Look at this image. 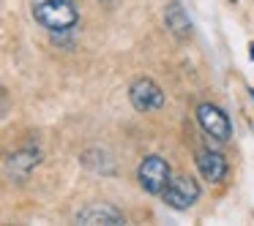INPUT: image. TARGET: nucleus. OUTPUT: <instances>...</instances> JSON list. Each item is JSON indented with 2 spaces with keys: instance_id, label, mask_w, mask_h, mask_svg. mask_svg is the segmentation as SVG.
<instances>
[{
  "instance_id": "4",
  "label": "nucleus",
  "mask_w": 254,
  "mask_h": 226,
  "mask_svg": "<svg viewBox=\"0 0 254 226\" xmlns=\"http://www.w3.org/2000/svg\"><path fill=\"white\" fill-rule=\"evenodd\" d=\"M199 193H202V188H199V182L191 175H178V177H172V182L161 193V199L172 210H189L199 202Z\"/></svg>"
},
{
  "instance_id": "2",
  "label": "nucleus",
  "mask_w": 254,
  "mask_h": 226,
  "mask_svg": "<svg viewBox=\"0 0 254 226\" xmlns=\"http://www.w3.org/2000/svg\"><path fill=\"white\" fill-rule=\"evenodd\" d=\"M137 180L145 193L161 196L167 191V185L172 182V169L161 155H145L137 166Z\"/></svg>"
},
{
  "instance_id": "3",
  "label": "nucleus",
  "mask_w": 254,
  "mask_h": 226,
  "mask_svg": "<svg viewBox=\"0 0 254 226\" xmlns=\"http://www.w3.org/2000/svg\"><path fill=\"white\" fill-rule=\"evenodd\" d=\"M194 115H197L199 128H202L210 139H216V142H230L232 139V123H230V117H227V112L221 109V106L210 104V101H202V104H197Z\"/></svg>"
},
{
  "instance_id": "5",
  "label": "nucleus",
  "mask_w": 254,
  "mask_h": 226,
  "mask_svg": "<svg viewBox=\"0 0 254 226\" xmlns=\"http://www.w3.org/2000/svg\"><path fill=\"white\" fill-rule=\"evenodd\" d=\"M128 101H131V106L137 112H156L164 106V90L150 77H139L128 88Z\"/></svg>"
},
{
  "instance_id": "8",
  "label": "nucleus",
  "mask_w": 254,
  "mask_h": 226,
  "mask_svg": "<svg viewBox=\"0 0 254 226\" xmlns=\"http://www.w3.org/2000/svg\"><path fill=\"white\" fill-rule=\"evenodd\" d=\"M74 221L77 224H88V226H96V224H107V226H121L126 224V218H123L121 210H115L112 204H88L85 210H79L77 215H74Z\"/></svg>"
},
{
  "instance_id": "1",
  "label": "nucleus",
  "mask_w": 254,
  "mask_h": 226,
  "mask_svg": "<svg viewBox=\"0 0 254 226\" xmlns=\"http://www.w3.org/2000/svg\"><path fill=\"white\" fill-rule=\"evenodd\" d=\"M33 19L50 33H71L79 22L74 0H41L33 6Z\"/></svg>"
},
{
  "instance_id": "7",
  "label": "nucleus",
  "mask_w": 254,
  "mask_h": 226,
  "mask_svg": "<svg viewBox=\"0 0 254 226\" xmlns=\"http://www.w3.org/2000/svg\"><path fill=\"white\" fill-rule=\"evenodd\" d=\"M39 164H41V150L36 144H25L6 158V175L11 180H25Z\"/></svg>"
},
{
  "instance_id": "11",
  "label": "nucleus",
  "mask_w": 254,
  "mask_h": 226,
  "mask_svg": "<svg viewBox=\"0 0 254 226\" xmlns=\"http://www.w3.org/2000/svg\"><path fill=\"white\" fill-rule=\"evenodd\" d=\"M249 95H252V98H254V88H249Z\"/></svg>"
},
{
  "instance_id": "10",
  "label": "nucleus",
  "mask_w": 254,
  "mask_h": 226,
  "mask_svg": "<svg viewBox=\"0 0 254 226\" xmlns=\"http://www.w3.org/2000/svg\"><path fill=\"white\" fill-rule=\"evenodd\" d=\"M249 57H252V60H254V44H252V49H249Z\"/></svg>"
},
{
  "instance_id": "13",
  "label": "nucleus",
  "mask_w": 254,
  "mask_h": 226,
  "mask_svg": "<svg viewBox=\"0 0 254 226\" xmlns=\"http://www.w3.org/2000/svg\"><path fill=\"white\" fill-rule=\"evenodd\" d=\"M230 3H238V0H230Z\"/></svg>"
},
{
  "instance_id": "9",
  "label": "nucleus",
  "mask_w": 254,
  "mask_h": 226,
  "mask_svg": "<svg viewBox=\"0 0 254 226\" xmlns=\"http://www.w3.org/2000/svg\"><path fill=\"white\" fill-rule=\"evenodd\" d=\"M164 25H167V30H170L172 36H175L178 41H186V39H191V30H194V25H191V19H189V14H186V8L178 3V0H172V3H167V8H164Z\"/></svg>"
},
{
  "instance_id": "6",
  "label": "nucleus",
  "mask_w": 254,
  "mask_h": 226,
  "mask_svg": "<svg viewBox=\"0 0 254 226\" xmlns=\"http://www.w3.org/2000/svg\"><path fill=\"white\" fill-rule=\"evenodd\" d=\"M194 164H197L199 175H202L208 182H213V185H219V182H224V180H227V172H230V161H227V155H224V153H219V150L199 147V150H197V158H194Z\"/></svg>"
},
{
  "instance_id": "12",
  "label": "nucleus",
  "mask_w": 254,
  "mask_h": 226,
  "mask_svg": "<svg viewBox=\"0 0 254 226\" xmlns=\"http://www.w3.org/2000/svg\"><path fill=\"white\" fill-rule=\"evenodd\" d=\"M101 3H110V0H101Z\"/></svg>"
}]
</instances>
